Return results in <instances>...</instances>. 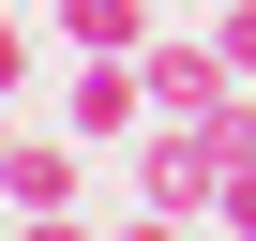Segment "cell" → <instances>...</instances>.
<instances>
[{
	"label": "cell",
	"mask_w": 256,
	"mask_h": 241,
	"mask_svg": "<svg viewBox=\"0 0 256 241\" xmlns=\"http://www.w3.org/2000/svg\"><path fill=\"white\" fill-rule=\"evenodd\" d=\"M136 60H151V120H226V106L256 90V76H241V60L211 46V30H151Z\"/></svg>",
	"instance_id": "cell-1"
},
{
	"label": "cell",
	"mask_w": 256,
	"mask_h": 241,
	"mask_svg": "<svg viewBox=\"0 0 256 241\" xmlns=\"http://www.w3.org/2000/svg\"><path fill=\"white\" fill-rule=\"evenodd\" d=\"M211 196H226V166H211L196 120H136V211L166 226V211H211Z\"/></svg>",
	"instance_id": "cell-2"
},
{
	"label": "cell",
	"mask_w": 256,
	"mask_h": 241,
	"mask_svg": "<svg viewBox=\"0 0 256 241\" xmlns=\"http://www.w3.org/2000/svg\"><path fill=\"white\" fill-rule=\"evenodd\" d=\"M0 196H16V211H76L90 196V166H76V120H16V136H0Z\"/></svg>",
	"instance_id": "cell-3"
},
{
	"label": "cell",
	"mask_w": 256,
	"mask_h": 241,
	"mask_svg": "<svg viewBox=\"0 0 256 241\" xmlns=\"http://www.w3.org/2000/svg\"><path fill=\"white\" fill-rule=\"evenodd\" d=\"M46 30L60 46H151L166 16H151V0H46Z\"/></svg>",
	"instance_id": "cell-4"
},
{
	"label": "cell",
	"mask_w": 256,
	"mask_h": 241,
	"mask_svg": "<svg viewBox=\"0 0 256 241\" xmlns=\"http://www.w3.org/2000/svg\"><path fill=\"white\" fill-rule=\"evenodd\" d=\"M30 46H46V16H16V0H0V90H30Z\"/></svg>",
	"instance_id": "cell-5"
},
{
	"label": "cell",
	"mask_w": 256,
	"mask_h": 241,
	"mask_svg": "<svg viewBox=\"0 0 256 241\" xmlns=\"http://www.w3.org/2000/svg\"><path fill=\"white\" fill-rule=\"evenodd\" d=\"M211 46H226V60L256 76V0H211Z\"/></svg>",
	"instance_id": "cell-6"
},
{
	"label": "cell",
	"mask_w": 256,
	"mask_h": 241,
	"mask_svg": "<svg viewBox=\"0 0 256 241\" xmlns=\"http://www.w3.org/2000/svg\"><path fill=\"white\" fill-rule=\"evenodd\" d=\"M211 211H226V226L256 241V166H226V196H211Z\"/></svg>",
	"instance_id": "cell-7"
},
{
	"label": "cell",
	"mask_w": 256,
	"mask_h": 241,
	"mask_svg": "<svg viewBox=\"0 0 256 241\" xmlns=\"http://www.w3.org/2000/svg\"><path fill=\"white\" fill-rule=\"evenodd\" d=\"M0 211H16V196H0Z\"/></svg>",
	"instance_id": "cell-8"
}]
</instances>
